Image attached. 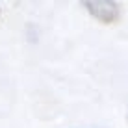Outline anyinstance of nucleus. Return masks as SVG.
I'll return each instance as SVG.
<instances>
[{"mask_svg":"<svg viewBox=\"0 0 128 128\" xmlns=\"http://www.w3.org/2000/svg\"><path fill=\"white\" fill-rule=\"evenodd\" d=\"M84 8L91 17L104 24H113L121 19V6L113 0H86Z\"/></svg>","mask_w":128,"mask_h":128,"instance_id":"1","label":"nucleus"}]
</instances>
